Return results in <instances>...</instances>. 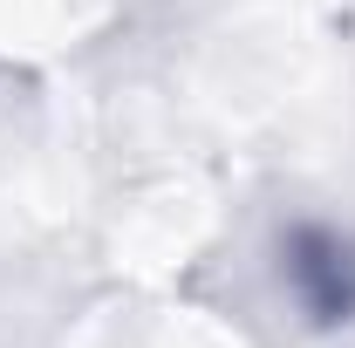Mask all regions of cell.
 Listing matches in <instances>:
<instances>
[{
  "label": "cell",
  "instance_id": "6da1fadb",
  "mask_svg": "<svg viewBox=\"0 0 355 348\" xmlns=\"http://www.w3.org/2000/svg\"><path fill=\"white\" fill-rule=\"evenodd\" d=\"M280 287L301 301L308 321L355 314V239L335 225H294L280 246Z\"/></svg>",
  "mask_w": 355,
  "mask_h": 348
}]
</instances>
